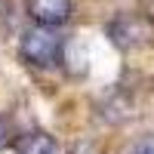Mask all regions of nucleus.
<instances>
[{
  "label": "nucleus",
  "mask_w": 154,
  "mask_h": 154,
  "mask_svg": "<svg viewBox=\"0 0 154 154\" xmlns=\"http://www.w3.org/2000/svg\"><path fill=\"white\" fill-rule=\"evenodd\" d=\"M19 53L34 68H56L59 62H62V56H65V40H62V34L56 28L31 25V28L22 34Z\"/></svg>",
  "instance_id": "nucleus-1"
},
{
  "label": "nucleus",
  "mask_w": 154,
  "mask_h": 154,
  "mask_svg": "<svg viewBox=\"0 0 154 154\" xmlns=\"http://www.w3.org/2000/svg\"><path fill=\"white\" fill-rule=\"evenodd\" d=\"M108 37L120 49L145 46L154 37V19L145 16V12H120V16H114L108 22Z\"/></svg>",
  "instance_id": "nucleus-2"
},
{
  "label": "nucleus",
  "mask_w": 154,
  "mask_h": 154,
  "mask_svg": "<svg viewBox=\"0 0 154 154\" xmlns=\"http://www.w3.org/2000/svg\"><path fill=\"white\" fill-rule=\"evenodd\" d=\"M25 6L34 25H46V28H59L71 19V0H28Z\"/></svg>",
  "instance_id": "nucleus-3"
},
{
  "label": "nucleus",
  "mask_w": 154,
  "mask_h": 154,
  "mask_svg": "<svg viewBox=\"0 0 154 154\" xmlns=\"http://www.w3.org/2000/svg\"><path fill=\"white\" fill-rule=\"evenodd\" d=\"M16 154H65V151L46 133H25L16 139Z\"/></svg>",
  "instance_id": "nucleus-4"
},
{
  "label": "nucleus",
  "mask_w": 154,
  "mask_h": 154,
  "mask_svg": "<svg viewBox=\"0 0 154 154\" xmlns=\"http://www.w3.org/2000/svg\"><path fill=\"white\" fill-rule=\"evenodd\" d=\"M130 154H154V136L142 139V142H136V145L130 148Z\"/></svg>",
  "instance_id": "nucleus-5"
},
{
  "label": "nucleus",
  "mask_w": 154,
  "mask_h": 154,
  "mask_svg": "<svg viewBox=\"0 0 154 154\" xmlns=\"http://www.w3.org/2000/svg\"><path fill=\"white\" fill-rule=\"evenodd\" d=\"M6 142H9V130H6V120L0 117V148H3Z\"/></svg>",
  "instance_id": "nucleus-6"
},
{
  "label": "nucleus",
  "mask_w": 154,
  "mask_h": 154,
  "mask_svg": "<svg viewBox=\"0 0 154 154\" xmlns=\"http://www.w3.org/2000/svg\"><path fill=\"white\" fill-rule=\"evenodd\" d=\"M6 16V0H0V19Z\"/></svg>",
  "instance_id": "nucleus-7"
}]
</instances>
